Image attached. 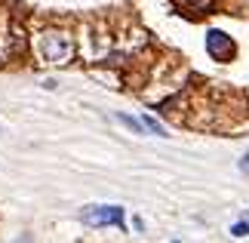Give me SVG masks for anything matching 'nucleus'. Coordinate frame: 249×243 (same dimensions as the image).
<instances>
[{"label":"nucleus","instance_id":"20e7f679","mask_svg":"<svg viewBox=\"0 0 249 243\" xmlns=\"http://www.w3.org/2000/svg\"><path fill=\"white\" fill-rule=\"evenodd\" d=\"M145 130H151V132H157V135H166V126H163V123H157L154 117H145Z\"/></svg>","mask_w":249,"mask_h":243},{"label":"nucleus","instance_id":"f257e3e1","mask_svg":"<svg viewBox=\"0 0 249 243\" xmlns=\"http://www.w3.org/2000/svg\"><path fill=\"white\" fill-rule=\"evenodd\" d=\"M89 225H117L123 228V209L120 206H92V209H86V216H83Z\"/></svg>","mask_w":249,"mask_h":243},{"label":"nucleus","instance_id":"f03ea898","mask_svg":"<svg viewBox=\"0 0 249 243\" xmlns=\"http://www.w3.org/2000/svg\"><path fill=\"white\" fill-rule=\"evenodd\" d=\"M206 50H209L213 59L225 62V59H231V56H234V40L228 34H222V31H209L206 34Z\"/></svg>","mask_w":249,"mask_h":243},{"label":"nucleus","instance_id":"39448f33","mask_svg":"<svg viewBox=\"0 0 249 243\" xmlns=\"http://www.w3.org/2000/svg\"><path fill=\"white\" fill-rule=\"evenodd\" d=\"M231 234H234V237H246V234H249V225H243V222H240V225L231 228Z\"/></svg>","mask_w":249,"mask_h":243},{"label":"nucleus","instance_id":"423d86ee","mask_svg":"<svg viewBox=\"0 0 249 243\" xmlns=\"http://www.w3.org/2000/svg\"><path fill=\"white\" fill-rule=\"evenodd\" d=\"M240 169H243V172H249V157H243V163H240Z\"/></svg>","mask_w":249,"mask_h":243},{"label":"nucleus","instance_id":"7ed1b4c3","mask_svg":"<svg viewBox=\"0 0 249 243\" xmlns=\"http://www.w3.org/2000/svg\"><path fill=\"white\" fill-rule=\"evenodd\" d=\"M117 120L126 126V130H132V132H145V123H139L136 117H129V114H117Z\"/></svg>","mask_w":249,"mask_h":243}]
</instances>
